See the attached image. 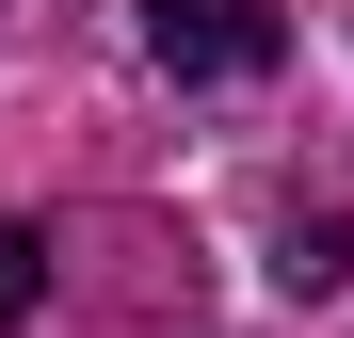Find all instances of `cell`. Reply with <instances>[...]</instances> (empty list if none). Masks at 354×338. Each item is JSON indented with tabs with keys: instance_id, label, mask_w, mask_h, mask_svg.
Instances as JSON below:
<instances>
[{
	"instance_id": "7a4b0ae2",
	"label": "cell",
	"mask_w": 354,
	"mask_h": 338,
	"mask_svg": "<svg viewBox=\"0 0 354 338\" xmlns=\"http://www.w3.org/2000/svg\"><path fill=\"white\" fill-rule=\"evenodd\" d=\"M32 306H48V242H32V225H17V209H0V338H17Z\"/></svg>"
},
{
	"instance_id": "6da1fadb",
	"label": "cell",
	"mask_w": 354,
	"mask_h": 338,
	"mask_svg": "<svg viewBox=\"0 0 354 338\" xmlns=\"http://www.w3.org/2000/svg\"><path fill=\"white\" fill-rule=\"evenodd\" d=\"M274 0H145V65L161 81H258L274 65Z\"/></svg>"
}]
</instances>
